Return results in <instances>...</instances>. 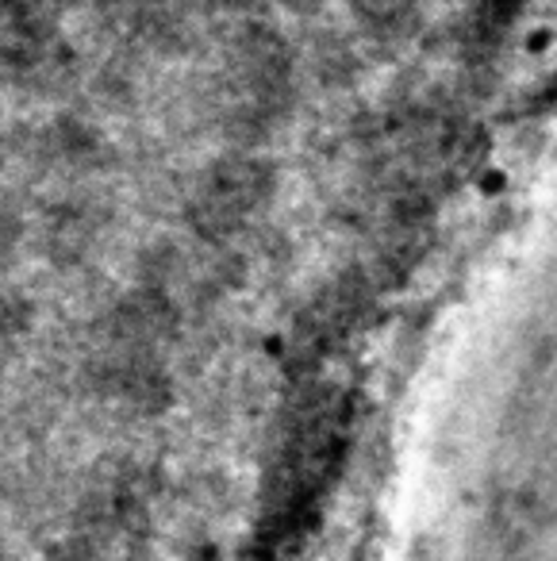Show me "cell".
I'll list each match as a JSON object with an SVG mask.
<instances>
[{"label":"cell","mask_w":557,"mask_h":561,"mask_svg":"<svg viewBox=\"0 0 557 561\" xmlns=\"http://www.w3.org/2000/svg\"><path fill=\"white\" fill-rule=\"evenodd\" d=\"M43 147H47V154L58 158V162H81V154L93 147V139H89V131L78 119H55V124L43 131Z\"/></svg>","instance_id":"obj_1"},{"label":"cell","mask_w":557,"mask_h":561,"mask_svg":"<svg viewBox=\"0 0 557 561\" xmlns=\"http://www.w3.org/2000/svg\"><path fill=\"white\" fill-rule=\"evenodd\" d=\"M47 250L55 257H73L78 254V242H81V211L70 208V204H62V208H55L47 216Z\"/></svg>","instance_id":"obj_2"},{"label":"cell","mask_w":557,"mask_h":561,"mask_svg":"<svg viewBox=\"0 0 557 561\" xmlns=\"http://www.w3.org/2000/svg\"><path fill=\"white\" fill-rule=\"evenodd\" d=\"M93 553L96 550H93V546H86V542H66V546H58L50 561H96Z\"/></svg>","instance_id":"obj_5"},{"label":"cell","mask_w":557,"mask_h":561,"mask_svg":"<svg viewBox=\"0 0 557 561\" xmlns=\"http://www.w3.org/2000/svg\"><path fill=\"white\" fill-rule=\"evenodd\" d=\"M20 239H24V224H20L16 211L0 204V265H4L12 254H16Z\"/></svg>","instance_id":"obj_4"},{"label":"cell","mask_w":557,"mask_h":561,"mask_svg":"<svg viewBox=\"0 0 557 561\" xmlns=\"http://www.w3.org/2000/svg\"><path fill=\"white\" fill-rule=\"evenodd\" d=\"M27 320H32V305H27L24 293H16V289H0V346L24 335V331H27Z\"/></svg>","instance_id":"obj_3"}]
</instances>
